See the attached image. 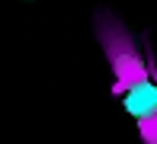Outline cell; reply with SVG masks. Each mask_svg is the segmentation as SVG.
<instances>
[{"mask_svg": "<svg viewBox=\"0 0 157 144\" xmlns=\"http://www.w3.org/2000/svg\"><path fill=\"white\" fill-rule=\"evenodd\" d=\"M122 106L135 119H151V115H157V83H147V80L135 83L132 90L125 93Z\"/></svg>", "mask_w": 157, "mask_h": 144, "instance_id": "1", "label": "cell"}]
</instances>
